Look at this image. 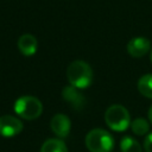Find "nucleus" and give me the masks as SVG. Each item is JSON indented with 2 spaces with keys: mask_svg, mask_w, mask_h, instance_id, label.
<instances>
[{
  "mask_svg": "<svg viewBox=\"0 0 152 152\" xmlns=\"http://www.w3.org/2000/svg\"><path fill=\"white\" fill-rule=\"evenodd\" d=\"M69 83L78 89H84L91 84L93 71L90 65L84 61H74L66 70Z\"/></svg>",
  "mask_w": 152,
  "mask_h": 152,
  "instance_id": "f257e3e1",
  "label": "nucleus"
},
{
  "mask_svg": "<svg viewBox=\"0 0 152 152\" xmlns=\"http://www.w3.org/2000/svg\"><path fill=\"white\" fill-rule=\"evenodd\" d=\"M86 146L90 152H110L114 147V139L106 129L94 128L86 135Z\"/></svg>",
  "mask_w": 152,
  "mask_h": 152,
  "instance_id": "f03ea898",
  "label": "nucleus"
},
{
  "mask_svg": "<svg viewBox=\"0 0 152 152\" xmlns=\"http://www.w3.org/2000/svg\"><path fill=\"white\" fill-rule=\"evenodd\" d=\"M13 108L17 115L24 120H36L43 112V104L40 100H38L36 96L30 95L20 96L15 101Z\"/></svg>",
  "mask_w": 152,
  "mask_h": 152,
  "instance_id": "7ed1b4c3",
  "label": "nucleus"
},
{
  "mask_svg": "<svg viewBox=\"0 0 152 152\" xmlns=\"http://www.w3.org/2000/svg\"><path fill=\"white\" fill-rule=\"evenodd\" d=\"M107 126L116 132H124L131 125V118L128 110L121 104H113L107 108L104 114Z\"/></svg>",
  "mask_w": 152,
  "mask_h": 152,
  "instance_id": "20e7f679",
  "label": "nucleus"
},
{
  "mask_svg": "<svg viewBox=\"0 0 152 152\" xmlns=\"http://www.w3.org/2000/svg\"><path fill=\"white\" fill-rule=\"evenodd\" d=\"M23 131V122L13 115L0 116V135L4 138H12Z\"/></svg>",
  "mask_w": 152,
  "mask_h": 152,
  "instance_id": "39448f33",
  "label": "nucleus"
},
{
  "mask_svg": "<svg viewBox=\"0 0 152 152\" xmlns=\"http://www.w3.org/2000/svg\"><path fill=\"white\" fill-rule=\"evenodd\" d=\"M50 127H51V131L58 138L63 139L69 135L71 122H70V119L65 114H56L52 116L50 121Z\"/></svg>",
  "mask_w": 152,
  "mask_h": 152,
  "instance_id": "423d86ee",
  "label": "nucleus"
},
{
  "mask_svg": "<svg viewBox=\"0 0 152 152\" xmlns=\"http://www.w3.org/2000/svg\"><path fill=\"white\" fill-rule=\"evenodd\" d=\"M150 40L144 37H135L131 39L126 46L128 55L132 57H142L150 51Z\"/></svg>",
  "mask_w": 152,
  "mask_h": 152,
  "instance_id": "0eeeda50",
  "label": "nucleus"
},
{
  "mask_svg": "<svg viewBox=\"0 0 152 152\" xmlns=\"http://www.w3.org/2000/svg\"><path fill=\"white\" fill-rule=\"evenodd\" d=\"M37 39L30 33H24L18 39V49L24 56H33L37 52Z\"/></svg>",
  "mask_w": 152,
  "mask_h": 152,
  "instance_id": "6e6552de",
  "label": "nucleus"
},
{
  "mask_svg": "<svg viewBox=\"0 0 152 152\" xmlns=\"http://www.w3.org/2000/svg\"><path fill=\"white\" fill-rule=\"evenodd\" d=\"M64 100L66 102H69L74 108L78 109V108H82L83 107V103H84V97L83 95L78 91V88H75L72 87L71 84L69 87H65L63 93H62Z\"/></svg>",
  "mask_w": 152,
  "mask_h": 152,
  "instance_id": "1a4fd4ad",
  "label": "nucleus"
},
{
  "mask_svg": "<svg viewBox=\"0 0 152 152\" xmlns=\"http://www.w3.org/2000/svg\"><path fill=\"white\" fill-rule=\"evenodd\" d=\"M40 152H68V148L62 139H48L43 142Z\"/></svg>",
  "mask_w": 152,
  "mask_h": 152,
  "instance_id": "9d476101",
  "label": "nucleus"
},
{
  "mask_svg": "<svg viewBox=\"0 0 152 152\" xmlns=\"http://www.w3.org/2000/svg\"><path fill=\"white\" fill-rule=\"evenodd\" d=\"M138 90L145 97L152 99V74H146L139 78Z\"/></svg>",
  "mask_w": 152,
  "mask_h": 152,
  "instance_id": "9b49d317",
  "label": "nucleus"
},
{
  "mask_svg": "<svg viewBox=\"0 0 152 152\" xmlns=\"http://www.w3.org/2000/svg\"><path fill=\"white\" fill-rule=\"evenodd\" d=\"M121 152H141L140 144L132 137H124L120 141Z\"/></svg>",
  "mask_w": 152,
  "mask_h": 152,
  "instance_id": "f8f14e48",
  "label": "nucleus"
},
{
  "mask_svg": "<svg viewBox=\"0 0 152 152\" xmlns=\"http://www.w3.org/2000/svg\"><path fill=\"white\" fill-rule=\"evenodd\" d=\"M131 128L133 131L134 134L137 135H145L147 132H148V122L146 119L144 118H137L135 120H133L131 122Z\"/></svg>",
  "mask_w": 152,
  "mask_h": 152,
  "instance_id": "ddd939ff",
  "label": "nucleus"
},
{
  "mask_svg": "<svg viewBox=\"0 0 152 152\" xmlns=\"http://www.w3.org/2000/svg\"><path fill=\"white\" fill-rule=\"evenodd\" d=\"M144 150H145V152H152V132L145 138Z\"/></svg>",
  "mask_w": 152,
  "mask_h": 152,
  "instance_id": "4468645a",
  "label": "nucleus"
},
{
  "mask_svg": "<svg viewBox=\"0 0 152 152\" xmlns=\"http://www.w3.org/2000/svg\"><path fill=\"white\" fill-rule=\"evenodd\" d=\"M148 119H150V121H151V124H152V106H151L150 109H148Z\"/></svg>",
  "mask_w": 152,
  "mask_h": 152,
  "instance_id": "2eb2a0df",
  "label": "nucleus"
},
{
  "mask_svg": "<svg viewBox=\"0 0 152 152\" xmlns=\"http://www.w3.org/2000/svg\"><path fill=\"white\" fill-rule=\"evenodd\" d=\"M150 58H151V62H152V50H151V55H150Z\"/></svg>",
  "mask_w": 152,
  "mask_h": 152,
  "instance_id": "dca6fc26",
  "label": "nucleus"
}]
</instances>
